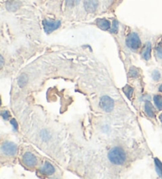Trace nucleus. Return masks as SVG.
<instances>
[{
	"instance_id": "6",
	"label": "nucleus",
	"mask_w": 162,
	"mask_h": 179,
	"mask_svg": "<svg viewBox=\"0 0 162 179\" xmlns=\"http://www.w3.org/2000/svg\"><path fill=\"white\" fill-rule=\"evenodd\" d=\"M23 162L25 163L27 167H33L37 165V157L33 154H32L31 152H26L23 156Z\"/></svg>"
},
{
	"instance_id": "18",
	"label": "nucleus",
	"mask_w": 162,
	"mask_h": 179,
	"mask_svg": "<svg viewBox=\"0 0 162 179\" xmlns=\"http://www.w3.org/2000/svg\"><path fill=\"white\" fill-rule=\"evenodd\" d=\"M152 77H153V79H154V81H157V80L160 79V74L157 70H154V73H153V75H152Z\"/></svg>"
},
{
	"instance_id": "24",
	"label": "nucleus",
	"mask_w": 162,
	"mask_h": 179,
	"mask_svg": "<svg viewBox=\"0 0 162 179\" xmlns=\"http://www.w3.org/2000/svg\"><path fill=\"white\" fill-rule=\"evenodd\" d=\"M3 63H4L3 58H2V56H1V64H2V65H3Z\"/></svg>"
},
{
	"instance_id": "17",
	"label": "nucleus",
	"mask_w": 162,
	"mask_h": 179,
	"mask_svg": "<svg viewBox=\"0 0 162 179\" xmlns=\"http://www.w3.org/2000/svg\"><path fill=\"white\" fill-rule=\"evenodd\" d=\"M139 75V71L137 68H135V67H131L130 70H129L128 73V76L130 77H136L138 76Z\"/></svg>"
},
{
	"instance_id": "14",
	"label": "nucleus",
	"mask_w": 162,
	"mask_h": 179,
	"mask_svg": "<svg viewBox=\"0 0 162 179\" xmlns=\"http://www.w3.org/2000/svg\"><path fill=\"white\" fill-rule=\"evenodd\" d=\"M154 162H155V166H156L157 173L159 175V177H162V162L157 158L154 159Z\"/></svg>"
},
{
	"instance_id": "15",
	"label": "nucleus",
	"mask_w": 162,
	"mask_h": 179,
	"mask_svg": "<svg viewBox=\"0 0 162 179\" xmlns=\"http://www.w3.org/2000/svg\"><path fill=\"white\" fill-rule=\"evenodd\" d=\"M151 57V45L150 43H148L147 46L145 48L143 53V58H145V60H149Z\"/></svg>"
},
{
	"instance_id": "9",
	"label": "nucleus",
	"mask_w": 162,
	"mask_h": 179,
	"mask_svg": "<svg viewBox=\"0 0 162 179\" xmlns=\"http://www.w3.org/2000/svg\"><path fill=\"white\" fill-rule=\"evenodd\" d=\"M145 110L147 115L150 118H154L155 116V110H154V106L152 105L150 101H146L145 103Z\"/></svg>"
},
{
	"instance_id": "10",
	"label": "nucleus",
	"mask_w": 162,
	"mask_h": 179,
	"mask_svg": "<svg viewBox=\"0 0 162 179\" xmlns=\"http://www.w3.org/2000/svg\"><path fill=\"white\" fill-rule=\"evenodd\" d=\"M97 25L102 30H108L110 29V22L106 19H98L97 21Z\"/></svg>"
},
{
	"instance_id": "21",
	"label": "nucleus",
	"mask_w": 162,
	"mask_h": 179,
	"mask_svg": "<svg viewBox=\"0 0 162 179\" xmlns=\"http://www.w3.org/2000/svg\"><path fill=\"white\" fill-rule=\"evenodd\" d=\"M2 116L3 119L6 120V119H8L9 118H10V113H9L7 110H4V111L2 113Z\"/></svg>"
},
{
	"instance_id": "16",
	"label": "nucleus",
	"mask_w": 162,
	"mask_h": 179,
	"mask_svg": "<svg viewBox=\"0 0 162 179\" xmlns=\"http://www.w3.org/2000/svg\"><path fill=\"white\" fill-rule=\"evenodd\" d=\"M28 81V77L26 74L25 73H22L18 78V85L21 88L25 87V85L27 84Z\"/></svg>"
},
{
	"instance_id": "4",
	"label": "nucleus",
	"mask_w": 162,
	"mask_h": 179,
	"mask_svg": "<svg viewBox=\"0 0 162 179\" xmlns=\"http://www.w3.org/2000/svg\"><path fill=\"white\" fill-rule=\"evenodd\" d=\"M2 151L5 155L13 156L17 153V145L11 142H6L2 145Z\"/></svg>"
},
{
	"instance_id": "1",
	"label": "nucleus",
	"mask_w": 162,
	"mask_h": 179,
	"mask_svg": "<svg viewBox=\"0 0 162 179\" xmlns=\"http://www.w3.org/2000/svg\"><path fill=\"white\" fill-rule=\"evenodd\" d=\"M109 160L116 165H122L126 160V153L119 147H115L108 152Z\"/></svg>"
},
{
	"instance_id": "3",
	"label": "nucleus",
	"mask_w": 162,
	"mask_h": 179,
	"mask_svg": "<svg viewBox=\"0 0 162 179\" xmlns=\"http://www.w3.org/2000/svg\"><path fill=\"white\" fill-rule=\"evenodd\" d=\"M114 100L108 96H102L100 101V106L105 112H111L114 108Z\"/></svg>"
},
{
	"instance_id": "23",
	"label": "nucleus",
	"mask_w": 162,
	"mask_h": 179,
	"mask_svg": "<svg viewBox=\"0 0 162 179\" xmlns=\"http://www.w3.org/2000/svg\"><path fill=\"white\" fill-rule=\"evenodd\" d=\"M157 55L158 56V58H162V49L160 48H157L156 50Z\"/></svg>"
},
{
	"instance_id": "25",
	"label": "nucleus",
	"mask_w": 162,
	"mask_h": 179,
	"mask_svg": "<svg viewBox=\"0 0 162 179\" xmlns=\"http://www.w3.org/2000/svg\"><path fill=\"white\" fill-rule=\"evenodd\" d=\"M159 91H160V92H162V85L160 86V88H159Z\"/></svg>"
},
{
	"instance_id": "20",
	"label": "nucleus",
	"mask_w": 162,
	"mask_h": 179,
	"mask_svg": "<svg viewBox=\"0 0 162 179\" xmlns=\"http://www.w3.org/2000/svg\"><path fill=\"white\" fill-rule=\"evenodd\" d=\"M118 29V22L116 21H113V27H112V32H116Z\"/></svg>"
},
{
	"instance_id": "12",
	"label": "nucleus",
	"mask_w": 162,
	"mask_h": 179,
	"mask_svg": "<svg viewBox=\"0 0 162 179\" xmlns=\"http://www.w3.org/2000/svg\"><path fill=\"white\" fill-rule=\"evenodd\" d=\"M19 2L17 0H10L7 3V8L10 11H15L16 9L18 8Z\"/></svg>"
},
{
	"instance_id": "8",
	"label": "nucleus",
	"mask_w": 162,
	"mask_h": 179,
	"mask_svg": "<svg viewBox=\"0 0 162 179\" xmlns=\"http://www.w3.org/2000/svg\"><path fill=\"white\" fill-rule=\"evenodd\" d=\"M40 172L43 174L46 175H52V174H54L55 172V168L51 163L49 162H46L45 164L44 165V167L40 169Z\"/></svg>"
},
{
	"instance_id": "22",
	"label": "nucleus",
	"mask_w": 162,
	"mask_h": 179,
	"mask_svg": "<svg viewBox=\"0 0 162 179\" xmlns=\"http://www.w3.org/2000/svg\"><path fill=\"white\" fill-rule=\"evenodd\" d=\"M11 124H12L13 127L14 128L15 130H17V127H18V125H17V122H16V120H15L14 119H11Z\"/></svg>"
},
{
	"instance_id": "19",
	"label": "nucleus",
	"mask_w": 162,
	"mask_h": 179,
	"mask_svg": "<svg viewBox=\"0 0 162 179\" xmlns=\"http://www.w3.org/2000/svg\"><path fill=\"white\" fill-rule=\"evenodd\" d=\"M79 2H80V0H67V5L71 6H76Z\"/></svg>"
},
{
	"instance_id": "11",
	"label": "nucleus",
	"mask_w": 162,
	"mask_h": 179,
	"mask_svg": "<svg viewBox=\"0 0 162 179\" xmlns=\"http://www.w3.org/2000/svg\"><path fill=\"white\" fill-rule=\"evenodd\" d=\"M154 101L158 110H162V96L160 95H156L154 97Z\"/></svg>"
},
{
	"instance_id": "26",
	"label": "nucleus",
	"mask_w": 162,
	"mask_h": 179,
	"mask_svg": "<svg viewBox=\"0 0 162 179\" xmlns=\"http://www.w3.org/2000/svg\"><path fill=\"white\" fill-rule=\"evenodd\" d=\"M159 119H160V120L161 121V122H162V114L160 115V116H159Z\"/></svg>"
},
{
	"instance_id": "5",
	"label": "nucleus",
	"mask_w": 162,
	"mask_h": 179,
	"mask_svg": "<svg viewBox=\"0 0 162 179\" xmlns=\"http://www.w3.org/2000/svg\"><path fill=\"white\" fill-rule=\"evenodd\" d=\"M44 28L46 32H52L54 30L58 29L60 26V21H50V20H44Z\"/></svg>"
},
{
	"instance_id": "7",
	"label": "nucleus",
	"mask_w": 162,
	"mask_h": 179,
	"mask_svg": "<svg viewBox=\"0 0 162 179\" xmlns=\"http://www.w3.org/2000/svg\"><path fill=\"white\" fill-rule=\"evenodd\" d=\"M84 6L87 12H94L98 6V0H85Z\"/></svg>"
},
{
	"instance_id": "13",
	"label": "nucleus",
	"mask_w": 162,
	"mask_h": 179,
	"mask_svg": "<svg viewBox=\"0 0 162 179\" xmlns=\"http://www.w3.org/2000/svg\"><path fill=\"white\" fill-rule=\"evenodd\" d=\"M123 91L125 93V95L127 96V98H128L129 100H131V96H132V95H133V92H134L133 88L131 87L130 85H126L125 87H123Z\"/></svg>"
},
{
	"instance_id": "2",
	"label": "nucleus",
	"mask_w": 162,
	"mask_h": 179,
	"mask_svg": "<svg viewBox=\"0 0 162 179\" xmlns=\"http://www.w3.org/2000/svg\"><path fill=\"white\" fill-rule=\"evenodd\" d=\"M126 44H127V47L132 50H137L141 46V40H140V38L138 35V34L133 32L128 35V37L127 38V40H126Z\"/></svg>"
}]
</instances>
